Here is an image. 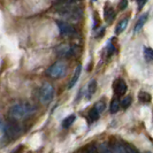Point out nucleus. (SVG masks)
<instances>
[{
  "mask_svg": "<svg viewBox=\"0 0 153 153\" xmlns=\"http://www.w3.org/2000/svg\"><path fill=\"white\" fill-rule=\"evenodd\" d=\"M35 111H36V108L29 102H19L9 108L8 115L12 120L20 121V120H23V119L32 115L35 113Z\"/></svg>",
  "mask_w": 153,
  "mask_h": 153,
  "instance_id": "obj_1",
  "label": "nucleus"
},
{
  "mask_svg": "<svg viewBox=\"0 0 153 153\" xmlns=\"http://www.w3.org/2000/svg\"><path fill=\"white\" fill-rule=\"evenodd\" d=\"M56 12L62 17L67 19L69 21H74V22L79 21L83 15V9L81 7L75 6L73 4H66V2L56 8Z\"/></svg>",
  "mask_w": 153,
  "mask_h": 153,
  "instance_id": "obj_2",
  "label": "nucleus"
},
{
  "mask_svg": "<svg viewBox=\"0 0 153 153\" xmlns=\"http://www.w3.org/2000/svg\"><path fill=\"white\" fill-rule=\"evenodd\" d=\"M54 97V88L52 84L50 83H44L43 86L40 88V91H39V99L42 104H48L51 102Z\"/></svg>",
  "mask_w": 153,
  "mask_h": 153,
  "instance_id": "obj_3",
  "label": "nucleus"
},
{
  "mask_svg": "<svg viewBox=\"0 0 153 153\" xmlns=\"http://www.w3.org/2000/svg\"><path fill=\"white\" fill-rule=\"evenodd\" d=\"M66 70H67V66L66 63L62 61H58L53 63L50 68L47 69L46 74L52 78H60L66 74Z\"/></svg>",
  "mask_w": 153,
  "mask_h": 153,
  "instance_id": "obj_4",
  "label": "nucleus"
},
{
  "mask_svg": "<svg viewBox=\"0 0 153 153\" xmlns=\"http://www.w3.org/2000/svg\"><path fill=\"white\" fill-rule=\"evenodd\" d=\"M4 131H5V135L8 138H17L21 135V128L13 122H8L6 123V126L4 127Z\"/></svg>",
  "mask_w": 153,
  "mask_h": 153,
  "instance_id": "obj_5",
  "label": "nucleus"
},
{
  "mask_svg": "<svg viewBox=\"0 0 153 153\" xmlns=\"http://www.w3.org/2000/svg\"><path fill=\"white\" fill-rule=\"evenodd\" d=\"M58 28L59 31L62 36H66V37H70V36H74L76 33L75 28L68 22H65V21H58Z\"/></svg>",
  "mask_w": 153,
  "mask_h": 153,
  "instance_id": "obj_6",
  "label": "nucleus"
},
{
  "mask_svg": "<svg viewBox=\"0 0 153 153\" xmlns=\"http://www.w3.org/2000/svg\"><path fill=\"white\" fill-rule=\"evenodd\" d=\"M113 89H114L116 96H123V94H126L128 86H127V83L123 81L122 78H117L114 85H113Z\"/></svg>",
  "mask_w": 153,
  "mask_h": 153,
  "instance_id": "obj_7",
  "label": "nucleus"
},
{
  "mask_svg": "<svg viewBox=\"0 0 153 153\" xmlns=\"http://www.w3.org/2000/svg\"><path fill=\"white\" fill-rule=\"evenodd\" d=\"M56 54L60 55V56H65V58L70 56V55L74 54V47L70 45H67V44L60 45L56 48Z\"/></svg>",
  "mask_w": 153,
  "mask_h": 153,
  "instance_id": "obj_8",
  "label": "nucleus"
},
{
  "mask_svg": "<svg viewBox=\"0 0 153 153\" xmlns=\"http://www.w3.org/2000/svg\"><path fill=\"white\" fill-rule=\"evenodd\" d=\"M81 71H82V66L81 65H78L75 69V71H74V74H73V77H71V79L69 81L68 83V89H73L74 88V85L77 83V81H78V78H79V75H81Z\"/></svg>",
  "mask_w": 153,
  "mask_h": 153,
  "instance_id": "obj_9",
  "label": "nucleus"
},
{
  "mask_svg": "<svg viewBox=\"0 0 153 153\" xmlns=\"http://www.w3.org/2000/svg\"><path fill=\"white\" fill-rule=\"evenodd\" d=\"M96 89H97V82L94 79H92L91 82L89 83V85H88V89H86V93H85L86 99H91L92 96L96 92Z\"/></svg>",
  "mask_w": 153,
  "mask_h": 153,
  "instance_id": "obj_10",
  "label": "nucleus"
},
{
  "mask_svg": "<svg viewBox=\"0 0 153 153\" xmlns=\"http://www.w3.org/2000/svg\"><path fill=\"white\" fill-rule=\"evenodd\" d=\"M147 14H143V15L140 16L139 19H138L137 23H136V25H135V32H139V31L143 29V27H144V24L146 23V21H147Z\"/></svg>",
  "mask_w": 153,
  "mask_h": 153,
  "instance_id": "obj_11",
  "label": "nucleus"
},
{
  "mask_svg": "<svg viewBox=\"0 0 153 153\" xmlns=\"http://www.w3.org/2000/svg\"><path fill=\"white\" fill-rule=\"evenodd\" d=\"M104 16H105V19L107 20L108 22H111V21L114 19V16H115L114 8L111 7V6L105 7V9H104Z\"/></svg>",
  "mask_w": 153,
  "mask_h": 153,
  "instance_id": "obj_12",
  "label": "nucleus"
},
{
  "mask_svg": "<svg viewBox=\"0 0 153 153\" xmlns=\"http://www.w3.org/2000/svg\"><path fill=\"white\" fill-rule=\"evenodd\" d=\"M127 25H128V19H124V20H122V21H120L119 24L116 25V28H115V33H116V35L122 33L123 31L126 30Z\"/></svg>",
  "mask_w": 153,
  "mask_h": 153,
  "instance_id": "obj_13",
  "label": "nucleus"
},
{
  "mask_svg": "<svg viewBox=\"0 0 153 153\" xmlns=\"http://www.w3.org/2000/svg\"><path fill=\"white\" fill-rule=\"evenodd\" d=\"M75 120H76V116H75V115H74V114L69 115V116H67V117H66V119L62 121V127L67 129V128H69V127H70L73 123L75 122Z\"/></svg>",
  "mask_w": 153,
  "mask_h": 153,
  "instance_id": "obj_14",
  "label": "nucleus"
},
{
  "mask_svg": "<svg viewBox=\"0 0 153 153\" xmlns=\"http://www.w3.org/2000/svg\"><path fill=\"white\" fill-rule=\"evenodd\" d=\"M88 116H89V121H90V122H94V121H97V120H98V117H99V113H98V111H97L96 108L92 107L91 109H90V112H89Z\"/></svg>",
  "mask_w": 153,
  "mask_h": 153,
  "instance_id": "obj_15",
  "label": "nucleus"
},
{
  "mask_svg": "<svg viewBox=\"0 0 153 153\" xmlns=\"http://www.w3.org/2000/svg\"><path fill=\"white\" fill-rule=\"evenodd\" d=\"M119 109H120V101H119L117 99H113L112 100V102H111V106H109L111 113L114 114V113H116Z\"/></svg>",
  "mask_w": 153,
  "mask_h": 153,
  "instance_id": "obj_16",
  "label": "nucleus"
},
{
  "mask_svg": "<svg viewBox=\"0 0 153 153\" xmlns=\"http://www.w3.org/2000/svg\"><path fill=\"white\" fill-rule=\"evenodd\" d=\"M144 58L147 62H153V50L145 47L144 48Z\"/></svg>",
  "mask_w": 153,
  "mask_h": 153,
  "instance_id": "obj_17",
  "label": "nucleus"
},
{
  "mask_svg": "<svg viewBox=\"0 0 153 153\" xmlns=\"http://www.w3.org/2000/svg\"><path fill=\"white\" fill-rule=\"evenodd\" d=\"M138 98H139V100H140L142 102H150V101H151V94L147 93V92L142 91V92H139Z\"/></svg>",
  "mask_w": 153,
  "mask_h": 153,
  "instance_id": "obj_18",
  "label": "nucleus"
},
{
  "mask_svg": "<svg viewBox=\"0 0 153 153\" xmlns=\"http://www.w3.org/2000/svg\"><path fill=\"white\" fill-rule=\"evenodd\" d=\"M98 153H113V152H112V150L109 149V146L107 144L101 143L99 145V149H98Z\"/></svg>",
  "mask_w": 153,
  "mask_h": 153,
  "instance_id": "obj_19",
  "label": "nucleus"
},
{
  "mask_svg": "<svg viewBox=\"0 0 153 153\" xmlns=\"http://www.w3.org/2000/svg\"><path fill=\"white\" fill-rule=\"evenodd\" d=\"M130 104H131V97H124V98L122 99V101L120 102V105H121L123 108L129 107Z\"/></svg>",
  "mask_w": 153,
  "mask_h": 153,
  "instance_id": "obj_20",
  "label": "nucleus"
},
{
  "mask_svg": "<svg viewBox=\"0 0 153 153\" xmlns=\"http://www.w3.org/2000/svg\"><path fill=\"white\" fill-rule=\"evenodd\" d=\"M94 108L98 111V113L100 114V113L105 109V102H104V101H99V102H97V104H96V106H94Z\"/></svg>",
  "mask_w": 153,
  "mask_h": 153,
  "instance_id": "obj_21",
  "label": "nucleus"
},
{
  "mask_svg": "<svg viewBox=\"0 0 153 153\" xmlns=\"http://www.w3.org/2000/svg\"><path fill=\"white\" fill-rule=\"evenodd\" d=\"M114 152L115 153H127V147L121 145V144H119V145H116V147H115Z\"/></svg>",
  "mask_w": 153,
  "mask_h": 153,
  "instance_id": "obj_22",
  "label": "nucleus"
},
{
  "mask_svg": "<svg viewBox=\"0 0 153 153\" xmlns=\"http://www.w3.org/2000/svg\"><path fill=\"white\" fill-rule=\"evenodd\" d=\"M128 6V0H120V5H119V8L123 10V9H126Z\"/></svg>",
  "mask_w": 153,
  "mask_h": 153,
  "instance_id": "obj_23",
  "label": "nucleus"
},
{
  "mask_svg": "<svg viewBox=\"0 0 153 153\" xmlns=\"http://www.w3.org/2000/svg\"><path fill=\"white\" fill-rule=\"evenodd\" d=\"M99 31H100L99 33H96V37H98V38H99V37H101V36H102V33L105 32V29H104V28H101V29H100Z\"/></svg>",
  "mask_w": 153,
  "mask_h": 153,
  "instance_id": "obj_24",
  "label": "nucleus"
},
{
  "mask_svg": "<svg viewBox=\"0 0 153 153\" xmlns=\"http://www.w3.org/2000/svg\"><path fill=\"white\" fill-rule=\"evenodd\" d=\"M113 52H114V47L112 45H108V55H111Z\"/></svg>",
  "mask_w": 153,
  "mask_h": 153,
  "instance_id": "obj_25",
  "label": "nucleus"
},
{
  "mask_svg": "<svg viewBox=\"0 0 153 153\" xmlns=\"http://www.w3.org/2000/svg\"><path fill=\"white\" fill-rule=\"evenodd\" d=\"M61 1H65L66 4H74V2H77V1H81V0H61Z\"/></svg>",
  "mask_w": 153,
  "mask_h": 153,
  "instance_id": "obj_26",
  "label": "nucleus"
},
{
  "mask_svg": "<svg viewBox=\"0 0 153 153\" xmlns=\"http://www.w3.org/2000/svg\"><path fill=\"white\" fill-rule=\"evenodd\" d=\"M145 2H146V0H140L139 1V8H142L144 5H145Z\"/></svg>",
  "mask_w": 153,
  "mask_h": 153,
  "instance_id": "obj_27",
  "label": "nucleus"
},
{
  "mask_svg": "<svg viewBox=\"0 0 153 153\" xmlns=\"http://www.w3.org/2000/svg\"><path fill=\"white\" fill-rule=\"evenodd\" d=\"M127 153H138V152L134 151V150H132V149H130V147H127Z\"/></svg>",
  "mask_w": 153,
  "mask_h": 153,
  "instance_id": "obj_28",
  "label": "nucleus"
},
{
  "mask_svg": "<svg viewBox=\"0 0 153 153\" xmlns=\"http://www.w3.org/2000/svg\"><path fill=\"white\" fill-rule=\"evenodd\" d=\"M137 1H138V2H139V1H140V0H137Z\"/></svg>",
  "mask_w": 153,
  "mask_h": 153,
  "instance_id": "obj_29",
  "label": "nucleus"
},
{
  "mask_svg": "<svg viewBox=\"0 0 153 153\" xmlns=\"http://www.w3.org/2000/svg\"><path fill=\"white\" fill-rule=\"evenodd\" d=\"M146 153H151V152H146Z\"/></svg>",
  "mask_w": 153,
  "mask_h": 153,
  "instance_id": "obj_30",
  "label": "nucleus"
},
{
  "mask_svg": "<svg viewBox=\"0 0 153 153\" xmlns=\"http://www.w3.org/2000/svg\"><path fill=\"white\" fill-rule=\"evenodd\" d=\"M0 123H1V120H0Z\"/></svg>",
  "mask_w": 153,
  "mask_h": 153,
  "instance_id": "obj_31",
  "label": "nucleus"
},
{
  "mask_svg": "<svg viewBox=\"0 0 153 153\" xmlns=\"http://www.w3.org/2000/svg\"><path fill=\"white\" fill-rule=\"evenodd\" d=\"M93 1H94V0H93Z\"/></svg>",
  "mask_w": 153,
  "mask_h": 153,
  "instance_id": "obj_32",
  "label": "nucleus"
}]
</instances>
